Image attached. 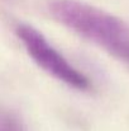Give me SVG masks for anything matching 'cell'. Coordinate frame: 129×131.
<instances>
[{
    "label": "cell",
    "mask_w": 129,
    "mask_h": 131,
    "mask_svg": "<svg viewBox=\"0 0 129 131\" xmlns=\"http://www.w3.org/2000/svg\"><path fill=\"white\" fill-rule=\"evenodd\" d=\"M49 12L57 22L129 65V24L127 22L79 0H52Z\"/></svg>",
    "instance_id": "cell-1"
},
{
    "label": "cell",
    "mask_w": 129,
    "mask_h": 131,
    "mask_svg": "<svg viewBox=\"0 0 129 131\" xmlns=\"http://www.w3.org/2000/svg\"><path fill=\"white\" fill-rule=\"evenodd\" d=\"M0 131H27L22 118L9 107L0 103Z\"/></svg>",
    "instance_id": "cell-3"
},
{
    "label": "cell",
    "mask_w": 129,
    "mask_h": 131,
    "mask_svg": "<svg viewBox=\"0 0 129 131\" xmlns=\"http://www.w3.org/2000/svg\"><path fill=\"white\" fill-rule=\"evenodd\" d=\"M15 33L31 59L47 74L76 90L86 92L91 88L90 79L76 69L37 28L19 23Z\"/></svg>",
    "instance_id": "cell-2"
}]
</instances>
